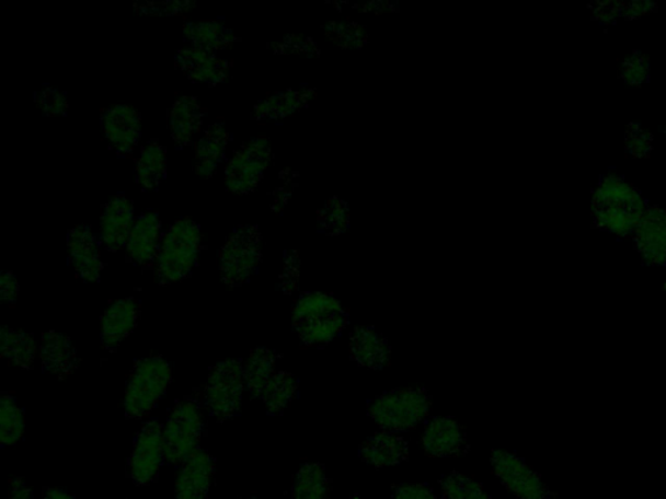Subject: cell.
Instances as JSON below:
<instances>
[{
    "mask_svg": "<svg viewBox=\"0 0 666 499\" xmlns=\"http://www.w3.org/2000/svg\"><path fill=\"white\" fill-rule=\"evenodd\" d=\"M647 206L634 186L613 173L602 176L593 192L595 224L620 237L634 233Z\"/></svg>",
    "mask_w": 666,
    "mask_h": 499,
    "instance_id": "cell-1",
    "label": "cell"
},
{
    "mask_svg": "<svg viewBox=\"0 0 666 499\" xmlns=\"http://www.w3.org/2000/svg\"><path fill=\"white\" fill-rule=\"evenodd\" d=\"M349 322V311L342 302L322 291L302 294L294 307V328L308 348H324L335 341Z\"/></svg>",
    "mask_w": 666,
    "mask_h": 499,
    "instance_id": "cell-2",
    "label": "cell"
},
{
    "mask_svg": "<svg viewBox=\"0 0 666 499\" xmlns=\"http://www.w3.org/2000/svg\"><path fill=\"white\" fill-rule=\"evenodd\" d=\"M433 410L432 395L422 386L400 387L374 398L367 415L381 431L404 433L428 419Z\"/></svg>",
    "mask_w": 666,
    "mask_h": 499,
    "instance_id": "cell-3",
    "label": "cell"
},
{
    "mask_svg": "<svg viewBox=\"0 0 666 499\" xmlns=\"http://www.w3.org/2000/svg\"><path fill=\"white\" fill-rule=\"evenodd\" d=\"M203 234L191 218L179 219L163 234L156 260V279L161 286L183 281L196 267Z\"/></svg>",
    "mask_w": 666,
    "mask_h": 499,
    "instance_id": "cell-4",
    "label": "cell"
},
{
    "mask_svg": "<svg viewBox=\"0 0 666 499\" xmlns=\"http://www.w3.org/2000/svg\"><path fill=\"white\" fill-rule=\"evenodd\" d=\"M171 381V364L164 358L150 356L137 360L125 387V416L128 419L146 418L164 397Z\"/></svg>",
    "mask_w": 666,
    "mask_h": 499,
    "instance_id": "cell-5",
    "label": "cell"
},
{
    "mask_svg": "<svg viewBox=\"0 0 666 499\" xmlns=\"http://www.w3.org/2000/svg\"><path fill=\"white\" fill-rule=\"evenodd\" d=\"M204 408L193 398H184L173 406L163 429L165 462L170 466H182L199 450L205 431Z\"/></svg>",
    "mask_w": 666,
    "mask_h": 499,
    "instance_id": "cell-6",
    "label": "cell"
},
{
    "mask_svg": "<svg viewBox=\"0 0 666 499\" xmlns=\"http://www.w3.org/2000/svg\"><path fill=\"white\" fill-rule=\"evenodd\" d=\"M245 390L244 364L241 360H220L208 374L203 405L220 422L233 419L241 413Z\"/></svg>",
    "mask_w": 666,
    "mask_h": 499,
    "instance_id": "cell-7",
    "label": "cell"
},
{
    "mask_svg": "<svg viewBox=\"0 0 666 499\" xmlns=\"http://www.w3.org/2000/svg\"><path fill=\"white\" fill-rule=\"evenodd\" d=\"M262 260V235L259 228L246 225L229 235L219 253L221 280L226 286H244L259 269Z\"/></svg>",
    "mask_w": 666,
    "mask_h": 499,
    "instance_id": "cell-8",
    "label": "cell"
},
{
    "mask_svg": "<svg viewBox=\"0 0 666 499\" xmlns=\"http://www.w3.org/2000/svg\"><path fill=\"white\" fill-rule=\"evenodd\" d=\"M490 461L492 473L518 499H556L540 475L518 455L494 450Z\"/></svg>",
    "mask_w": 666,
    "mask_h": 499,
    "instance_id": "cell-9",
    "label": "cell"
},
{
    "mask_svg": "<svg viewBox=\"0 0 666 499\" xmlns=\"http://www.w3.org/2000/svg\"><path fill=\"white\" fill-rule=\"evenodd\" d=\"M271 161V146L265 138H255L234 152L226 166L229 192L245 196L259 186Z\"/></svg>",
    "mask_w": 666,
    "mask_h": 499,
    "instance_id": "cell-10",
    "label": "cell"
},
{
    "mask_svg": "<svg viewBox=\"0 0 666 499\" xmlns=\"http://www.w3.org/2000/svg\"><path fill=\"white\" fill-rule=\"evenodd\" d=\"M163 429L161 421L151 419L145 422L136 437L128 473L138 487L154 483L161 473L165 462Z\"/></svg>",
    "mask_w": 666,
    "mask_h": 499,
    "instance_id": "cell-11",
    "label": "cell"
},
{
    "mask_svg": "<svg viewBox=\"0 0 666 499\" xmlns=\"http://www.w3.org/2000/svg\"><path fill=\"white\" fill-rule=\"evenodd\" d=\"M633 235L645 265H666V211L663 208L647 206Z\"/></svg>",
    "mask_w": 666,
    "mask_h": 499,
    "instance_id": "cell-12",
    "label": "cell"
},
{
    "mask_svg": "<svg viewBox=\"0 0 666 499\" xmlns=\"http://www.w3.org/2000/svg\"><path fill=\"white\" fill-rule=\"evenodd\" d=\"M101 123L104 136L119 154H129L140 141L141 114L127 104H117L103 109Z\"/></svg>",
    "mask_w": 666,
    "mask_h": 499,
    "instance_id": "cell-13",
    "label": "cell"
},
{
    "mask_svg": "<svg viewBox=\"0 0 666 499\" xmlns=\"http://www.w3.org/2000/svg\"><path fill=\"white\" fill-rule=\"evenodd\" d=\"M141 315L140 302L134 297L122 298L104 311L101 318V344L107 351H115L137 328Z\"/></svg>",
    "mask_w": 666,
    "mask_h": 499,
    "instance_id": "cell-14",
    "label": "cell"
},
{
    "mask_svg": "<svg viewBox=\"0 0 666 499\" xmlns=\"http://www.w3.org/2000/svg\"><path fill=\"white\" fill-rule=\"evenodd\" d=\"M421 442L426 454L436 457L457 456L468 450L467 433L460 422L450 416L429 419Z\"/></svg>",
    "mask_w": 666,
    "mask_h": 499,
    "instance_id": "cell-15",
    "label": "cell"
},
{
    "mask_svg": "<svg viewBox=\"0 0 666 499\" xmlns=\"http://www.w3.org/2000/svg\"><path fill=\"white\" fill-rule=\"evenodd\" d=\"M214 476L213 456L206 450H197L180 466L175 483V499H208Z\"/></svg>",
    "mask_w": 666,
    "mask_h": 499,
    "instance_id": "cell-16",
    "label": "cell"
},
{
    "mask_svg": "<svg viewBox=\"0 0 666 499\" xmlns=\"http://www.w3.org/2000/svg\"><path fill=\"white\" fill-rule=\"evenodd\" d=\"M162 221L157 212H145L136 220L129 234L125 253L137 267H149L156 263L162 242Z\"/></svg>",
    "mask_w": 666,
    "mask_h": 499,
    "instance_id": "cell-17",
    "label": "cell"
},
{
    "mask_svg": "<svg viewBox=\"0 0 666 499\" xmlns=\"http://www.w3.org/2000/svg\"><path fill=\"white\" fill-rule=\"evenodd\" d=\"M69 262L82 281L96 282L103 268L99 241L90 228L78 225L68 234Z\"/></svg>",
    "mask_w": 666,
    "mask_h": 499,
    "instance_id": "cell-18",
    "label": "cell"
},
{
    "mask_svg": "<svg viewBox=\"0 0 666 499\" xmlns=\"http://www.w3.org/2000/svg\"><path fill=\"white\" fill-rule=\"evenodd\" d=\"M135 223L134 205L127 197L119 194L104 205L101 214V239L110 252H117L127 245Z\"/></svg>",
    "mask_w": 666,
    "mask_h": 499,
    "instance_id": "cell-19",
    "label": "cell"
},
{
    "mask_svg": "<svg viewBox=\"0 0 666 499\" xmlns=\"http://www.w3.org/2000/svg\"><path fill=\"white\" fill-rule=\"evenodd\" d=\"M351 357L364 369L380 371L392 362V348L377 329L360 325L351 335Z\"/></svg>",
    "mask_w": 666,
    "mask_h": 499,
    "instance_id": "cell-20",
    "label": "cell"
},
{
    "mask_svg": "<svg viewBox=\"0 0 666 499\" xmlns=\"http://www.w3.org/2000/svg\"><path fill=\"white\" fill-rule=\"evenodd\" d=\"M176 67L194 82L218 85L229 74L228 61L203 48H183L176 55Z\"/></svg>",
    "mask_w": 666,
    "mask_h": 499,
    "instance_id": "cell-21",
    "label": "cell"
},
{
    "mask_svg": "<svg viewBox=\"0 0 666 499\" xmlns=\"http://www.w3.org/2000/svg\"><path fill=\"white\" fill-rule=\"evenodd\" d=\"M358 454L374 468L395 467L407 461L409 442L399 433L381 431L360 443Z\"/></svg>",
    "mask_w": 666,
    "mask_h": 499,
    "instance_id": "cell-22",
    "label": "cell"
},
{
    "mask_svg": "<svg viewBox=\"0 0 666 499\" xmlns=\"http://www.w3.org/2000/svg\"><path fill=\"white\" fill-rule=\"evenodd\" d=\"M39 358L42 369L59 379H66L79 367L78 351L67 336L50 330L41 337Z\"/></svg>",
    "mask_w": 666,
    "mask_h": 499,
    "instance_id": "cell-23",
    "label": "cell"
},
{
    "mask_svg": "<svg viewBox=\"0 0 666 499\" xmlns=\"http://www.w3.org/2000/svg\"><path fill=\"white\" fill-rule=\"evenodd\" d=\"M204 119L205 109L194 96H180L170 111L172 140L180 146L190 144L200 134Z\"/></svg>",
    "mask_w": 666,
    "mask_h": 499,
    "instance_id": "cell-24",
    "label": "cell"
},
{
    "mask_svg": "<svg viewBox=\"0 0 666 499\" xmlns=\"http://www.w3.org/2000/svg\"><path fill=\"white\" fill-rule=\"evenodd\" d=\"M229 135L223 125L215 123L196 143V173L199 177L210 178L223 161Z\"/></svg>",
    "mask_w": 666,
    "mask_h": 499,
    "instance_id": "cell-25",
    "label": "cell"
},
{
    "mask_svg": "<svg viewBox=\"0 0 666 499\" xmlns=\"http://www.w3.org/2000/svg\"><path fill=\"white\" fill-rule=\"evenodd\" d=\"M276 352L267 348H255L244 363L246 391L255 399H261L271 379L276 373Z\"/></svg>",
    "mask_w": 666,
    "mask_h": 499,
    "instance_id": "cell-26",
    "label": "cell"
},
{
    "mask_svg": "<svg viewBox=\"0 0 666 499\" xmlns=\"http://www.w3.org/2000/svg\"><path fill=\"white\" fill-rule=\"evenodd\" d=\"M0 350L7 362L23 370H32L39 353V348L30 333L9 327H3L0 332Z\"/></svg>",
    "mask_w": 666,
    "mask_h": 499,
    "instance_id": "cell-27",
    "label": "cell"
},
{
    "mask_svg": "<svg viewBox=\"0 0 666 499\" xmlns=\"http://www.w3.org/2000/svg\"><path fill=\"white\" fill-rule=\"evenodd\" d=\"M184 34L193 47L218 53L227 50L233 44V33L219 21L204 20L185 25Z\"/></svg>",
    "mask_w": 666,
    "mask_h": 499,
    "instance_id": "cell-28",
    "label": "cell"
},
{
    "mask_svg": "<svg viewBox=\"0 0 666 499\" xmlns=\"http://www.w3.org/2000/svg\"><path fill=\"white\" fill-rule=\"evenodd\" d=\"M330 480L322 463L307 462L298 468L291 499H329Z\"/></svg>",
    "mask_w": 666,
    "mask_h": 499,
    "instance_id": "cell-29",
    "label": "cell"
},
{
    "mask_svg": "<svg viewBox=\"0 0 666 499\" xmlns=\"http://www.w3.org/2000/svg\"><path fill=\"white\" fill-rule=\"evenodd\" d=\"M166 171V151L157 141L145 146L136 162L137 182L143 189H156L162 183Z\"/></svg>",
    "mask_w": 666,
    "mask_h": 499,
    "instance_id": "cell-30",
    "label": "cell"
},
{
    "mask_svg": "<svg viewBox=\"0 0 666 499\" xmlns=\"http://www.w3.org/2000/svg\"><path fill=\"white\" fill-rule=\"evenodd\" d=\"M298 383L295 374L287 371L276 372L262 394L263 404L269 415H279L287 410L298 394Z\"/></svg>",
    "mask_w": 666,
    "mask_h": 499,
    "instance_id": "cell-31",
    "label": "cell"
},
{
    "mask_svg": "<svg viewBox=\"0 0 666 499\" xmlns=\"http://www.w3.org/2000/svg\"><path fill=\"white\" fill-rule=\"evenodd\" d=\"M25 432V415L12 395L0 399V445L15 446Z\"/></svg>",
    "mask_w": 666,
    "mask_h": 499,
    "instance_id": "cell-32",
    "label": "cell"
},
{
    "mask_svg": "<svg viewBox=\"0 0 666 499\" xmlns=\"http://www.w3.org/2000/svg\"><path fill=\"white\" fill-rule=\"evenodd\" d=\"M440 490L443 499H492L481 483L460 473L444 476Z\"/></svg>",
    "mask_w": 666,
    "mask_h": 499,
    "instance_id": "cell-33",
    "label": "cell"
},
{
    "mask_svg": "<svg viewBox=\"0 0 666 499\" xmlns=\"http://www.w3.org/2000/svg\"><path fill=\"white\" fill-rule=\"evenodd\" d=\"M298 106L297 96L295 93L291 94H276L269 96L266 101H263L255 107L253 117L259 120H273L277 117L286 116L294 113V109Z\"/></svg>",
    "mask_w": 666,
    "mask_h": 499,
    "instance_id": "cell-34",
    "label": "cell"
},
{
    "mask_svg": "<svg viewBox=\"0 0 666 499\" xmlns=\"http://www.w3.org/2000/svg\"><path fill=\"white\" fill-rule=\"evenodd\" d=\"M654 138L641 124L630 123L624 135V149L633 158H647L652 150Z\"/></svg>",
    "mask_w": 666,
    "mask_h": 499,
    "instance_id": "cell-35",
    "label": "cell"
},
{
    "mask_svg": "<svg viewBox=\"0 0 666 499\" xmlns=\"http://www.w3.org/2000/svg\"><path fill=\"white\" fill-rule=\"evenodd\" d=\"M650 74L648 58L642 53H634L623 60L620 76L630 85H642L647 81Z\"/></svg>",
    "mask_w": 666,
    "mask_h": 499,
    "instance_id": "cell-36",
    "label": "cell"
},
{
    "mask_svg": "<svg viewBox=\"0 0 666 499\" xmlns=\"http://www.w3.org/2000/svg\"><path fill=\"white\" fill-rule=\"evenodd\" d=\"M38 108L47 116H61L67 113L66 95L57 89L45 88L36 95Z\"/></svg>",
    "mask_w": 666,
    "mask_h": 499,
    "instance_id": "cell-37",
    "label": "cell"
},
{
    "mask_svg": "<svg viewBox=\"0 0 666 499\" xmlns=\"http://www.w3.org/2000/svg\"><path fill=\"white\" fill-rule=\"evenodd\" d=\"M190 2H164L141 4L138 12L143 13V15L151 16H180L183 15V13L190 12Z\"/></svg>",
    "mask_w": 666,
    "mask_h": 499,
    "instance_id": "cell-38",
    "label": "cell"
},
{
    "mask_svg": "<svg viewBox=\"0 0 666 499\" xmlns=\"http://www.w3.org/2000/svg\"><path fill=\"white\" fill-rule=\"evenodd\" d=\"M393 499H439L427 484L407 483L395 485Z\"/></svg>",
    "mask_w": 666,
    "mask_h": 499,
    "instance_id": "cell-39",
    "label": "cell"
},
{
    "mask_svg": "<svg viewBox=\"0 0 666 499\" xmlns=\"http://www.w3.org/2000/svg\"><path fill=\"white\" fill-rule=\"evenodd\" d=\"M19 295V282L12 272H3L0 276V300L4 304H15Z\"/></svg>",
    "mask_w": 666,
    "mask_h": 499,
    "instance_id": "cell-40",
    "label": "cell"
},
{
    "mask_svg": "<svg viewBox=\"0 0 666 499\" xmlns=\"http://www.w3.org/2000/svg\"><path fill=\"white\" fill-rule=\"evenodd\" d=\"M623 5L624 3L619 2L595 3L593 16L602 21V23H609L613 19L623 16Z\"/></svg>",
    "mask_w": 666,
    "mask_h": 499,
    "instance_id": "cell-41",
    "label": "cell"
},
{
    "mask_svg": "<svg viewBox=\"0 0 666 499\" xmlns=\"http://www.w3.org/2000/svg\"><path fill=\"white\" fill-rule=\"evenodd\" d=\"M9 499H36V497L23 478L13 477L10 480Z\"/></svg>",
    "mask_w": 666,
    "mask_h": 499,
    "instance_id": "cell-42",
    "label": "cell"
},
{
    "mask_svg": "<svg viewBox=\"0 0 666 499\" xmlns=\"http://www.w3.org/2000/svg\"><path fill=\"white\" fill-rule=\"evenodd\" d=\"M298 267L295 266V259H289L286 266V274L283 276L284 293L290 294L297 287Z\"/></svg>",
    "mask_w": 666,
    "mask_h": 499,
    "instance_id": "cell-43",
    "label": "cell"
},
{
    "mask_svg": "<svg viewBox=\"0 0 666 499\" xmlns=\"http://www.w3.org/2000/svg\"><path fill=\"white\" fill-rule=\"evenodd\" d=\"M654 3L650 2H633V3H624L623 5V16L628 18H638L643 16L645 13L652 12L655 9Z\"/></svg>",
    "mask_w": 666,
    "mask_h": 499,
    "instance_id": "cell-44",
    "label": "cell"
},
{
    "mask_svg": "<svg viewBox=\"0 0 666 499\" xmlns=\"http://www.w3.org/2000/svg\"><path fill=\"white\" fill-rule=\"evenodd\" d=\"M42 499H78L73 495L69 494L66 489L50 488L47 489Z\"/></svg>",
    "mask_w": 666,
    "mask_h": 499,
    "instance_id": "cell-45",
    "label": "cell"
},
{
    "mask_svg": "<svg viewBox=\"0 0 666 499\" xmlns=\"http://www.w3.org/2000/svg\"><path fill=\"white\" fill-rule=\"evenodd\" d=\"M351 499H363V498H360L359 496H354Z\"/></svg>",
    "mask_w": 666,
    "mask_h": 499,
    "instance_id": "cell-46",
    "label": "cell"
},
{
    "mask_svg": "<svg viewBox=\"0 0 666 499\" xmlns=\"http://www.w3.org/2000/svg\"><path fill=\"white\" fill-rule=\"evenodd\" d=\"M663 134H664V136L666 137V125H665V127H664V129H663Z\"/></svg>",
    "mask_w": 666,
    "mask_h": 499,
    "instance_id": "cell-47",
    "label": "cell"
},
{
    "mask_svg": "<svg viewBox=\"0 0 666 499\" xmlns=\"http://www.w3.org/2000/svg\"><path fill=\"white\" fill-rule=\"evenodd\" d=\"M245 499H259V498H256V497H248Z\"/></svg>",
    "mask_w": 666,
    "mask_h": 499,
    "instance_id": "cell-48",
    "label": "cell"
}]
</instances>
